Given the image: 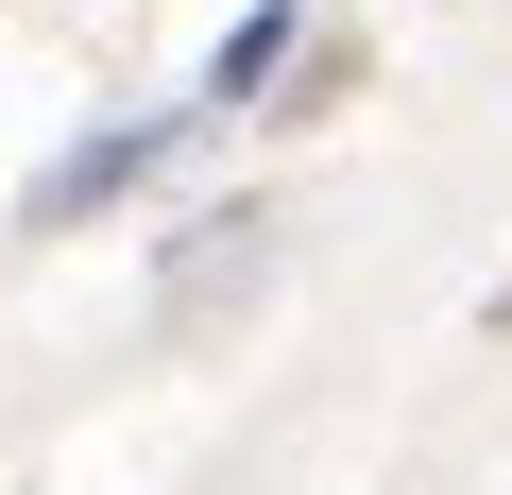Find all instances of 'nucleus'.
Returning <instances> with one entry per match:
<instances>
[{
  "mask_svg": "<svg viewBox=\"0 0 512 495\" xmlns=\"http://www.w3.org/2000/svg\"><path fill=\"white\" fill-rule=\"evenodd\" d=\"M188 120H205V103H188ZM188 120H120V137H86V154H52V171H35V205H18V222H35V239H69V222H103V205H120V188H154V171H171V154H188Z\"/></svg>",
  "mask_w": 512,
  "mask_h": 495,
  "instance_id": "1",
  "label": "nucleus"
},
{
  "mask_svg": "<svg viewBox=\"0 0 512 495\" xmlns=\"http://www.w3.org/2000/svg\"><path fill=\"white\" fill-rule=\"evenodd\" d=\"M291 35H308L291 0H256V18H239V35L205 52V120H222V103H256V86H274V69H291Z\"/></svg>",
  "mask_w": 512,
  "mask_h": 495,
  "instance_id": "2",
  "label": "nucleus"
},
{
  "mask_svg": "<svg viewBox=\"0 0 512 495\" xmlns=\"http://www.w3.org/2000/svg\"><path fill=\"white\" fill-rule=\"evenodd\" d=\"M495 325H512V274H495Z\"/></svg>",
  "mask_w": 512,
  "mask_h": 495,
  "instance_id": "3",
  "label": "nucleus"
}]
</instances>
